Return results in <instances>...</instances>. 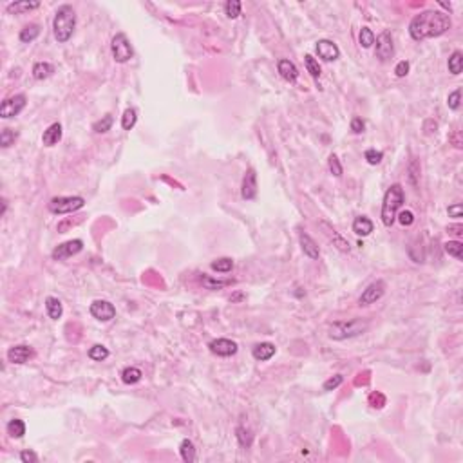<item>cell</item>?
<instances>
[{
    "label": "cell",
    "instance_id": "15",
    "mask_svg": "<svg viewBox=\"0 0 463 463\" xmlns=\"http://www.w3.org/2000/svg\"><path fill=\"white\" fill-rule=\"evenodd\" d=\"M33 357H35V351H33L29 346H15L7 351V360H9L11 364H19V365L25 364V362H29Z\"/></svg>",
    "mask_w": 463,
    "mask_h": 463
},
{
    "label": "cell",
    "instance_id": "30",
    "mask_svg": "<svg viewBox=\"0 0 463 463\" xmlns=\"http://www.w3.org/2000/svg\"><path fill=\"white\" fill-rule=\"evenodd\" d=\"M210 266H212V270H214V272L228 273V272H232V268H234V261L230 259V257H222V259L214 261Z\"/></svg>",
    "mask_w": 463,
    "mask_h": 463
},
{
    "label": "cell",
    "instance_id": "37",
    "mask_svg": "<svg viewBox=\"0 0 463 463\" xmlns=\"http://www.w3.org/2000/svg\"><path fill=\"white\" fill-rule=\"evenodd\" d=\"M224 11H226L228 19H237L241 15V2L239 0H228L224 4Z\"/></svg>",
    "mask_w": 463,
    "mask_h": 463
},
{
    "label": "cell",
    "instance_id": "17",
    "mask_svg": "<svg viewBox=\"0 0 463 463\" xmlns=\"http://www.w3.org/2000/svg\"><path fill=\"white\" fill-rule=\"evenodd\" d=\"M60 140H62V125L60 123H53L47 127V130H43L42 143L45 147H55Z\"/></svg>",
    "mask_w": 463,
    "mask_h": 463
},
{
    "label": "cell",
    "instance_id": "29",
    "mask_svg": "<svg viewBox=\"0 0 463 463\" xmlns=\"http://www.w3.org/2000/svg\"><path fill=\"white\" fill-rule=\"evenodd\" d=\"M112 123H114V118H112V114H105V116L101 118V120H98V121L93 125V130H94V132H98V134H105L107 130H111Z\"/></svg>",
    "mask_w": 463,
    "mask_h": 463
},
{
    "label": "cell",
    "instance_id": "13",
    "mask_svg": "<svg viewBox=\"0 0 463 463\" xmlns=\"http://www.w3.org/2000/svg\"><path fill=\"white\" fill-rule=\"evenodd\" d=\"M208 347H210V351L214 353V355H217V357H232V355L237 353V344L230 339L212 340L210 344H208Z\"/></svg>",
    "mask_w": 463,
    "mask_h": 463
},
{
    "label": "cell",
    "instance_id": "4",
    "mask_svg": "<svg viewBox=\"0 0 463 463\" xmlns=\"http://www.w3.org/2000/svg\"><path fill=\"white\" fill-rule=\"evenodd\" d=\"M369 324L362 319H351V321H339L333 322L329 327V339L333 340H346L358 337L367 331Z\"/></svg>",
    "mask_w": 463,
    "mask_h": 463
},
{
    "label": "cell",
    "instance_id": "23",
    "mask_svg": "<svg viewBox=\"0 0 463 463\" xmlns=\"http://www.w3.org/2000/svg\"><path fill=\"white\" fill-rule=\"evenodd\" d=\"M53 71H55V67L47 62H37L33 65V76H35V80H45V78H49L51 74H53Z\"/></svg>",
    "mask_w": 463,
    "mask_h": 463
},
{
    "label": "cell",
    "instance_id": "7",
    "mask_svg": "<svg viewBox=\"0 0 463 463\" xmlns=\"http://www.w3.org/2000/svg\"><path fill=\"white\" fill-rule=\"evenodd\" d=\"M25 103H27L25 101V94H15L11 98H6L2 101V105H0V116L6 118V120L17 116V114L24 111Z\"/></svg>",
    "mask_w": 463,
    "mask_h": 463
},
{
    "label": "cell",
    "instance_id": "27",
    "mask_svg": "<svg viewBox=\"0 0 463 463\" xmlns=\"http://www.w3.org/2000/svg\"><path fill=\"white\" fill-rule=\"evenodd\" d=\"M143 373L138 367H127V369H123V373H121V380H123L127 385H132V383H138L140 380H141Z\"/></svg>",
    "mask_w": 463,
    "mask_h": 463
},
{
    "label": "cell",
    "instance_id": "12",
    "mask_svg": "<svg viewBox=\"0 0 463 463\" xmlns=\"http://www.w3.org/2000/svg\"><path fill=\"white\" fill-rule=\"evenodd\" d=\"M315 51H317V55H319V58H322L324 62H335L340 56L339 45L333 43L331 40H319Z\"/></svg>",
    "mask_w": 463,
    "mask_h": 463
},
{
    "label": "cell",
    "instance_id": "43",
    "mask_svg": "<svg viewBox=\"0 0 463 463\" xmlns=\"http://www.w3.org/2000/svg\"><path fill=\"white\" fill-rule=\"evenodd\" d=\"M398 221H400L402 226H411L414 222V214L411 210H403L398 214Z\"/></svg>",
    "mask_w": 463,
    "mask_h": 463
},
{
    "label": "cell",
    "instance_id": "41",
    "mask_svg": "<svg viewBox=\"0 0 463 463\" xmlns=\"http://www.w3.org/2000/svg\"><path fill=\"white\" fill-rule=\"evenodd\" d=\"M460 98H462V91H460V89H456L454 93L449 94V98H447V105H449V109L458 111V109H460Z\"/></svg>",
    "mask_w": 463,
    "mask_h": 463
},
{
    "label": "cell",
    "instance_id": "24",
    "mask_svg": "<svg viewBox=\"0 0 463 463\" xmlns=\"http://www.w3.org/2000/svg\"><path fill=\"white\" fill-rule=\"evenodd\" d=\"M449 73L454 74V76H458V74L463 71V55L460 53V51H454L451 55V58H449Z\"/></svg>",
    "mask_w": 463,
    "mask_h": 463
},
{
    "label": "cell",
    "instance_id": "5",
    "mask_svg": "<svg viewBox=\"0 0 463 463\" xmlns=\"http://www.w3.org/2000/svg\"><path fill=\"white\" fill-rule=\"evenodd\" d=\"M85 199L80 196H60V198H53L49 203V210L56 216L62 214H73V212L83 208Z\"/></svg>",
    "mask_w": 463,
    "mask_h": 463
},
{
    "label": "cell",
    "instance_id": "6",
    "mask_svg": "<svg viewBox=\"0 0 463 463\" xmlns=\"http://www.w3.org/2000/svg\"><path fill=\"white\" fill-rule=\"evenodd\" d=\"M111 49H112V56H114V60H116L118 63L129 62L130 58H132V55H134L132 45H130L129 38H127L125 33L114 35V38H112V42H111Z\"/></svg>",
    "mask_w": 463,
    "mask_h": 463
},
{
    "label": "cell",
    "instance_id": "16",
    "mask_svg": "<svg viewBox=\"0 0 463 463\" xmlns=\"http://www.w3.org/2000/svg\"><path fill=\"white\" fill-rule=\"evenodd\" d=\"M321 226H322V230H324V234L327 235V239L333 242V246L339 248L340 252H349V248H351L349 246V242H347L346 239H344V237L333 228V226H329L326 221H321Z\"/></svg>",
    "mask_w": 463,
    "mask_h": 463
},
{
    "label": "cell",
    "instance_id": "28",
    "mask_svg": "<svg viewBox=\"0 0 463 463\" xmlns=\"http://www.w3.org/2000/svg\"><path fill=\"white\" fill-rule=\"evenodd\" d=\"M7 432L11 434L13 438H22L25 434V423L22 420H19V418H15V420L7 423Z\"/></svg>",
    "mask_w": 463,
    "mask_h": 463
},
{
    "label": "cell",
    "instance_id": "36",
    "mask_svg": "<svg viewBox=\"0 0 463 463\" xmlns=\"http://www.w3.org/2000/svg\"><path fill=\"white\" fill-rule=\"evenodd\" d=\"M304 63H306L308 73L317 80V78L321 76V65H319V62H317V60L311 55H306V56H304Z\"/></svg>",
    "mask_w": 463,
    "mask_h": 463
},
{
    "label": "cell",
    "instance_id": "26",
    "mask_svg": "<svg viewBox=\"0 0 463 463\" xmlns=\"http://www.w3.org/2000/svg\"><path fill=\"white\" fill-rule=\"evenodd\" d=\"M179 451H181V458H183L185 462L188 463L196 462V447H194V443H192L190 440H183Z\"/></svg>",
    "mask_w": 463,
    "mask_h": 463
},
{
    "label": "cell",
    "instance_id": "40",
    "mask_svg": "<svg viewBox=\"0 0 463 463\" xmlns=\"http://www.w3.org/2000/svg\"><path fill=\"white\" fill-rule=\"evenodd\" d=\"M365 161L369 163V165H378L380 161L383 160V154L380 152V150H375V148H369V150H365L364 154Z\"/></svg>",
    "mask_w": 463,
    "mask_h": 463
},
{
    "label": "cell",
    "instance_id": "2",
    "mask_svg": "<svg viewBox=\"0 0 463 463\" xmlns=\"http://www.w3.org/2000/svg\"><path fill=\"white\" fill-rule=\"evenodd\" d=\"M74 27H76V13L69 4H63L56 9L55 20H53V31H55V38L60 43L67 42L69 38L73 37Z\"/></svg>",
    "mask_w": 463,
    "mask_h": 463
},
{
    "label": "cell",
    "instance_id": "45",
    "mask_svg": "<svg viewBox=\"0 0 463 463\" xmlns=\"http://www.w3.org/2000/svg\"><path fill=\"white\" fill-rule=\"evenodd\" d=\"M364 129H365V123H364V120L362 118H358V116H355L351 120V130L355 132V134H362L364 132Z\"/></svg>",
    "mask_w": 463,
    "mask_h": 463
},
{
    "label": "cell",
    "instance_id": "42",
    "mask_svg": "<svg viewBox=\"0 0 463 463\" xmlns=\"http://www.w3.org/2000/svg\"><path fill=\"white\" fill-rule=\"evenodd\" d=\"M329 170H331V174L333 176H337V178H340L342 176V165H340L339 158L335 154L329 156Z\"/></svg>",
    "mask_w": 463,
    "mask_h": 463
},
{
    "label": "cell",
    "instance_id": "25",
    "mask_svg": "<svg viewBox=\"0 0 463 463\" xmlns=\"http://www.w3.org/2000/svg\"><path fill=\"white\" fill-rule=\"evenodd\" d=\"M40 6V2H13L7 6V11L15 13V15H20V13L31 11V9H37Z\"/></svg>",
    "mask_w": 463,
    "mask_h": 463
},
{
    "label": "cell",
    "instance_id": "9",
    "mask_svg": "<svg viewBox=\"0 0 463 463\" xmlns=\"http://www.w3.org/2000/svg\"><path fill=\"white\" fill-rule=\"evenodd\" d=\"M383 293H385V282H383V281H377V282L369 284L364 291H362V295H360V299H358V304H360V306L375 304L377 301L382 299Z\"/></svg>",
    "mask_w": 463,
    "mask_h": 463
},
{
    "label": "cell",
    "instance_id": "22",
    "mask_svg": "<svg viewBox=\"0 0 463 463\" xmlns=\"http://www.w3.org/2000/svg\"><path fill=\"white\" fill-rule=\"evenodd\" d=\"M45 309H47V315H49L53 321H58L63 313L62 302H60L56 297H47V299H45Z\"/></svg>",
    "mask_w": 463,
    "mask_h": 463
},
{
    "label": "cell",
    "instance_id": "14",
    "mask_svg": "<svg viewBox=\"0 0 463 463\" xmlns=\"http://www.w3.org/2000/svg\"><path fill=\"white\" fill-rule=\"evenodd\" d=\"M241 196L248 201L255 199L257 196V174L253 168H248L244 178H242V188H241Z\"/></svg>",
    "mask_w": 463,
    "mask_h": 463
},
{
    "label": "cell",
    "instance_id": "32",
    "mask_svg": "<svg viewBox=\"0 0 463 463\" xmlns=\"http://www.w3.org/2000/svg\"><path fill=\"white\" fill-rule=\"evenodd\" d=\"M107 357H109V349H107L105 346H101V344H96V346H93L89 349V358L94 360V362H101V360H105Z\"/></svg>",
    "mask_w": 463,
    "mask_h": 463
},
{
    "label": "cell",
    "instance_id": "34",
    "mask_svg": "<svg viewBox=\"0 0 463 463\" xmlns=\"http://www.w3.org/2000/svg\"><path fill=\"white\" fill-rule=\"evenodd\" d=\"M445 252L452 255L454 259H462L463 257V244L460 241H449L445 242Z\"/></svg>",
    "mask_w": 463,
    "mask_h": 463
},
{
    "label": "cell",
    "instance_id": "8",
    "mask_svg": "<svg viewBox=\"0 0 463 463\" xmlns=\"http://www.w3.org/2000/svg\"><path fill=\"white\" fill-rule=\"evenodd\" d=\"M375 55H377V58L382 60V62H387L389 58H393V55H395V45H393V37H391L389 31H383L378 35Z\"/></svg>",
    "mask_w": 463,
    "mask_h": 463
},
{
    "label": "cell",
    "instance_id": "44",
    "mask_svg": "<svg viewBox=\"0 0 463 463\" xmlns=\"http://www.w3.org/2000/svg\"><path fill=\"white\" fill-rule=\"evenodd\" d=\"M340 383H342V375H335L333 378H329L324 382V391H333L337 389Z\"/></svg>",
    "mask_w": 463,
    "mask_h": 463
},
{
    "label": "cell",
    "instance_id": "47",
    "mask_svg": "<svg viewBox=\"0 0 463 463\" xmlns=\"http://www.w3.org/2000/svg\"><path fill=\"white\" fill-rule=\"evenodd\" d=\"M20 460H22L24 463H35L38 458H37V454H35L33 451H22V452H20Z\"/></svg>",
    "mask_w": 463,
    "mask_h": 463
},
{
    "label": "cell",
    "instance_id": "3",
    "mask_svg": "<svg viewBox=\"0 0 463 463\" xmlns=\"http://www.w3.org/2000/svg\"><path fill=\"white\" fill-rule=\"evenodd\" d=\"M405 201V196H403V188L402 185L395 183L391 185V188L385 192L383 196V203H382V222L385 226H393V222L396 219V214L402 208V204Z\"/></svg>",
    "mask_w": 463,
    "mask_h": 463
},
{
    "label": "cell",
    "instance_id": "39",
    "mask_svg": "<svg viewBox=\"0 0 463 463\" xmlns=\"http://www.w3.org/2000/svg\"><path fill=\"white\" fill-rule=\"evenodd\" d=\"M237 440H239L241 447H244V449H248L252 445V434L244 427H237Z\"/></svg>",
    "mask_w": 463,
    "mask_h": 463
},
{
    "label": "cell",
    "instance_id": "46",
    "mask_svg": "<svg viewBox=\"0 0 463 463\" xmlns=\"http://www.w3.org/2000/svg\"><path fill=\"white\" fill-rule=\"evenodd\" d=\"M395 73L398 78H403V76H407L409 73V62L407 60H402V62H398V65L395 67Z\"/></svg>",
    "mask_w": 463,
    "mask_h": 463
},
{
    "label": "cell",
    "instance_id": "10",
    "mask_svg": "<svg viewBox=\"0 0 463 463\" xmlns=\"http://www.w3.org/2000/svg\"><path fill=\"white\" fill-rule=\"evenodd\" d=\"M81 248H83V241H80V239H73V241L62 242V244H58V246L53 250V259L55 261L69 259V257H73L76 253H80Z\"/></svg>",
    "mask_w": 463,
    "mask_h": 463
},
{
    "label": "cell",
    "instance_id": "21",
    "mask_svg": "<svg viewBox=\"0 0 463 463\" xmlns=\"http://www.w3.org/2000/svg\"><path fill=\"white\" fill-rule=\"evenodd\" d=\"M353 232H355L357 235H362V237L369 235L371 232H373V222H371L369 217L358 216L357 219L353 221Z\"/></svg>",
    "mask_w": 463,
    "mask_h": 463
},
{
    "label": "cell",
    "instance_id": "19",
    "mask_svg": "<svg viewBox=\"0 0 463 463\" xmlns=\"http://www.w3.org/2000/svg\"><path fill=\"white\" fill-rule=\"evenodd\" d=\"M275 346H273L272 342H261V344H257V346L253 347V358L255 360H261V362H266V360H270V358L275 355Z\"/></svg>",
    "mask_w": 463,
    "mask_h": 463
},
{
    "label": "cell",
    "instance_id": "31",
    "mask_svg": "<svg viewBox=\"0 0 463 463\" xmlns=\"http://www.w3.org/2000/svg\"><path fill=\"white\" fill-rule=\"evenodd\" d=\"M38 35H40V27H38L37 24H31V25H25L24 29L20 31V40L22 42H33L35 38H38Z\"/></svg>",
    "mask_w": 463,
    "mask_h": 463
},
{
    "label": "cell",
    "instance_id": "20",
    "mask_svg": "<svg viewBox=\"0 0 463 463\" xmlns=\"http://www.w3.org/2000/svg\"><path fill=\"white\" fill-rule=\"evenodd\" d=\"M277 69L281 76L284 78L286 81H295L299 78V69L295 67V63L290 62V60H279Z\"/></svg>",
    "mask_w": 463,
    "mask_h": 463
},
{
    "label": "cell",
    "instance_id": "18",
    "mask_svg": "<svg viewBox=\"0 0 463 463\" xmlns=\"http://www.w3.org/2000/svg\"><path fill=\"white\" fill-rule=\"evenodd\" d=\"M299 241H301V246H302V252L306 257H309V259H319V255H321V250H319V246H317V242L309 237L308 234H301L299 235Z\"/></svg>",
    "mask_w": 463,
    "mask_h": 463
},
{
    "label": "cell",
    "instance_id": "1",
    "mask_svg": "<svg viewBox=\"0 0 463 463\" xmlns=\"http://www.w3.org/2000/svg\"><path fill=\"white\" fill-rule=\"evenodd\" d=\"M449 29H451V17L447 13L434 11V9H427L414 15L409 24V35L416 42L425 38L442 37Z\"/></svg>",
    "mask_w": 463,
    "mask_h": 463
},
{
    "label": "cell",
    "instance_id": "38",
    "mask_svg": "<svg viewBox=\"0 0 463 463\" xmlns=\"http://www.w3.org/2000/svg\"><path fill=\"white\" fill-rule=\"evenodd\" d=\"M15 140H17V132L11 129H2V132H0V145L4 148L11 147L13 143H15Z\"/></svg>",
    "mask_w": 463,
    "mask_h": 463
},
{
    "label": "cell",
    "instance_id": "35",
    "mask_svg": "<svg viewBox=\"0 0 463 463\" xmlns=\"http://www.w3.org/2000/svg\"><path fill=\"white\" fill-rule=\"evenodd\" d=\"M136 121H138L136 111H134V109H127V111L123 112V116H121V127H123L125 130H130L136 125Z\"/></svg>",
    "mask_w": 463,
    "mask_h": 463
},
{
    "label": "cell",
    "instance_id": "11",
    "mask_svg": "<svg viewBox=\"0 0 463 463\" xmlns=\"http://www.w3.org/2000/svg\"><path fill=\"white\" fill-rule=\"evenodd\" d=\"M91 315L100 322H109L116 317V308L109 301H94L91 304Z\"/></svg>",
    "mask_w": 463,
    "mask_h": 463
},
{
    "label": "cell",
    "instance_id": "33",
    "mask_svg": "<svg viewBox=\"0 0 463 463\" xmlns=\"http://www.w3.org/2000/svg\"><path fill=\"white\" fill-rule=\"evenodd\" d=\"M358 40H360V45L362 47H371L373 43H375V33L371 31L369 27H362L360 29V35H358Z\"/></svg>",
    "mask_w": 463,
    "mask_h": 463
},
{
    "label": "cell",
    "instance_id": "48",
    "mask_svg": "<svg viewBox=\"0 0 463 463\" xmlns=\"http://www.w3.org/2000/svg\"><path fill=\"white\" fill-rule=\"evenodd\" d=\"M447 212H449V216L451 217H462V214H463L462 203H456V204H452V206H449Z\"/></svg>",
    "mask_w": 463,
    "mask_h": 463
}]
</instances>
